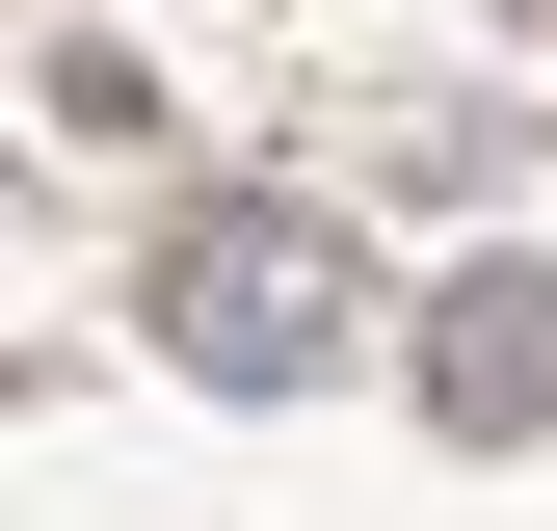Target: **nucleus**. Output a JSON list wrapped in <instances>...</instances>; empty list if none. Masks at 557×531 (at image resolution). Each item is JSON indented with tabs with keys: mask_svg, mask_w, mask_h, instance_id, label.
<instances>
[{
	"mask_svg": "<svg viewBox=\"0 0 557 531\" xmlns=\"http://www.w3.org/2000/svg\"><path fill=\"white\" fill-rule=\"evenodd\" d=\"M425 398H451V425H505V452L557 425V266H478V293L425 319Z\"/></svg>",
	"mask_w": 557,
	"mask_h": 531,
	"instance_id": "2",
	"label": "nucleus"
},
{
	"mask_svg": "<svg viewBox=\"0 0 557 531\" xmlns=\"http://www.w3.org/2000/svg\"><path fill=\"white\" fill-rule=\"evenodd\" d=\"M160 346L213 372V398L345 372V239H319V213H213V239H160Z\"/></svg>",
	"mask_w": 557,
	"mask_h": 531,
	"instance_id": "1",
	"label": "nucleus"
}]
</instances>
